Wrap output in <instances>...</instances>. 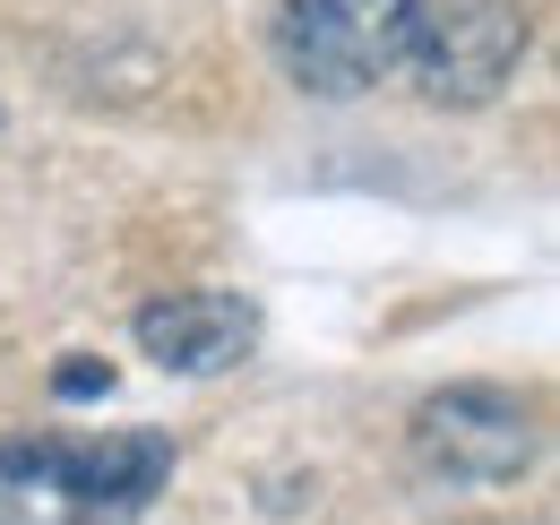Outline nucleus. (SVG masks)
<instances>
[{
	"label": "nucleus",
	"mask_w": 560,
	"mask_h": 525,
	"mask_svg": "<svg viewBox=\"0 0 560 525\" xmlns=\"http://www.w3.org/2000/svg\"><path fill=\"white\" fill-rule=\"evenodd\" d=\"M95 388H113V371H95V362H70V371H61V396H95Z\"/></svg>",
	"instance_id": "obj_6"
},
{
	"label": "nucleus",
	"mask_w": 560,
	"mask_h": 525,
	"mask_svg": "<svg viewBox=\"0 0 560 525\" xmlns=\"http://www.w3.org/2000/svg\"><path fill=\"white\" fill-rule=\"evenodd\" d=\"M526 61V9L509 0H431V26H422V52H415V78L431 104H491Z\"/></svg>",
	"instance_id": "obj_4"
},
{
	"label": "nucleus",
	"mask_w": 560,
	"mask_h": 525,
	"mask_svg": "<svg viewBox=\"0 0 560 525\" xmlns=\"http://www.w3.org/2000/svg\"><path fill=\"white\" fill-rule=\"evenodd\" d=\"M431 26V0H284L277 9V61L302 95H371L406 78Z\"/></svg>",
	"instance_id": "obj_2"
},
{
	"label": "nucleus",
	"mask_w": 560,
	"mask_h": 525,
	"mask_svg": "<svg viewBox=\"0 0 560 525\" xmlns=\"http://www.w3.org/2000/svg\"><path fill=\"white\" fill-rule=\"evenodd\" d=\"M164 482H173L164 431L0 440V525H139Z\"/></svg>",
	"instance_id": "obj_1"
},
{
	"label": "nucleus",
	"mask_w": 560,
	"mask_h": 525,
	"mask_svg": "<svg viewBox=\"0 0 560 525\" xmlns=\"http://www.w3.org/2000/svg\"><path fill=\"white\" fill-rule=\"evenodd\" d=\"M139 353L155 371H182V380H215V371H233V362H250V345H259V311L242 302V293H164V302H147L139 319Z\"/></svg>",
	"instance_id": "obj_5"
},
{
	"label": "nucleus",
	"mask_w": 560,
	"mask_h": 525,
	"mask_svg": "<svg viewBox=\"0 0 560 525\" xmlns=\"http://www.w3.org/2000/svg\"><path fill=\"white\" fill-rule=\"evenodd\" d=\"M415 465L431 482H466V491H491V482H517L535 465V413L526 396L509 388H440L415 405Z\"/></svg>",
	"instance_id": "obj_3"
}]
</instances>
